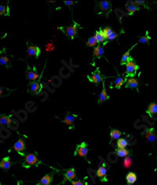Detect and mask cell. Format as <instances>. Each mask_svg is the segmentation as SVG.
Segmentation results:
<instances>
[{"mask_svg":"<svg viewBox=\"0 0 157 185\" xmlns=\"http://www.w3.org/2000/svg\"><path fill=\"white\" fill-rule=\"evenodd\" d=\"M39 162L37 156L35 154H29L25 157V162L22 164V166L25 168H29L32 166H35Z\"/></svg>","mask_w":157,"mask_h":185,"instance_id":"6da1fadb","label":"cell"},{"mask_svg":"<svg viewBox=\"0 0 157 185\" xmlns=\"http://www.w3.org/2000/svg\"><path fill=\"white\" fill-rule=\"evenodd\" d=\"M78 25L77 23H74L73 25H71V26L65 27V28H62L61 29V30H63V32H64L65 35L68 36L70 39H73L74 37L76 36L77 34V29H78Z\"/></svg>","mask_w":157,"mask_h":185,"instance_id":"7a4b0ae2","label":"cell"},{"mask_svg":"<svg viewBox=\"0 0 157 185\" xmlns=\"http://www.w3.org/2000/svg\"><path fill=\"white\" fill-rule=\"evenodd\" d=\"M127 66V70L126 73H127V75L130 76V77H134V75L136 74V72L138 70V66L134 62L132 58H130L126 64Z\"/></svg>","mask_w":157,"mask_h":185,"instance_id":"3957f363","label":"cell"},{"mask_svg":"<svg viewBox=\"0 0 157 185\" xmlns=\"http://www.w3.org/2000/svg\"><path fill=\"white\" fill-rule=\"evenodd\" d=\"M88 154V148L86 143H82L80 144L77 145L76 149L75 151V155H78V156L86 158Z\"/></svg>","mask_w":157,"mask_h":185,"instance_id":"277c9868","label":"cell"},{"mask_svg":"<svg viewBox=\"0 0 157 185\" xmlns=\"http://www.w3.org/2000/svg\"><path fill=\"white\" fill-rule=\"evenodd\" d=\"M88 79H89L90 81L96 84H98L101 81H102V80H103L101 75L100 72H99V70H96L94 72H93L92 74H91V76H89V77H88Z\"/></svg>","mask_w":157,"mask_h":185,"instance_id":"5b68a950","label":"cell"},{"mask_svg":"<svg viewBox=\"0 0 157 185\" xmlns=\"http://www.w3.org/2000/svg\"><path fill=\"white\" fill-rule=\"evenodd\" d=\"M13 150L20 154L21 155H24V152L25 150V144L23 139L20 138L13 145Z\"/></svg>","mask_w":157,"mask_h":185,"instance_id":"8992f818","label":"cell"},{"mask_svg":"<svg viewBox=\"0 0 157 185\" xmlns=\"http://www.w3.org/2000/svg\"><path fill=\"white\" fill-rule=\"evenodd\" d=\"M145 137L148 141L151 143L155 142L157 139V136L155 133V130L154 128H147L145 132Z\"/></svg>","mask_w":157,"mask_h":185,"instance_id":"52a82bcc","label":"cell"},{"mask_svg":"<svg viewBox=\"0 0 157 185\" xmlns=\"http://www.w3.org/2000/svg\"><path fill=\"white\" fill-rule=\"evenodd\" d=\"M111 6H112L111 2H109V1H101L99 2V8L106 15L109 14V12L111 11Z\"/></svg>","mask_w":157,"mask_h":185,"instance_id":"ba28073f","label":"cell"},{"mask_svg":"<svg viewBox=\"0 0 157 185\" xmlns=\"http://www.w3.org/2000/svg\"><path fill=\"white\" fill-rule=\"evenodd\" d=\"M64 178L62 183H64L65 181H71L75 178V171L74 169H69L66 171V173H64Z\"/></svg>","mask_w":157,"mask_h":185,"instance_id":"9c48e42d","label":"cell"},{"mask_svg":"<svg viewBox=\"0 0 157 185\" xmlns=\"http://www.w3.org/2000/svg\"><path fill=\"white\" fill-rule=\"evenodd\" d=\"M27 54L29 56H35V57L38 58L40 54V49L36 46H29L27 49Z\"/></svg>","mask_w":157,"mask_h":185,"instance_id":"30bf717a","label":"cell"},{"mask_svg":"<svg viewBox=\"0 0 157 185\" xmlns=\"http://www.w3.org/2000/svg\"><path fill=\"white\" fill-rule=\"evenodd\" d=\"M4 51H5V49H3V51L0 54V66H6V67L9 68L10 66V58L4 54Z\"/></svg>","mask_w":157,"mask_h":185,"instance_id":"8fae6325","label":"cell"},{"mask_svg":"<svg viewBox=\"0 0 157 185\" xmlns=\"http://www.w3.org/2000/svg\"><path fill=\"white\" fill-rule=\"evenodd\" d=\"M12 166V162L10 160V157H5L2 160L0 161V168L4 170H8Z\"/></svg>","mask_w":157,"mask_h":185,"instance_id":"7c38bea8","label":"cell"},{"mask_svg":"<svg viewBox=\"0 0 157 185\" xmlns=\"http://www.w3.org/2000/svg\"><path fill=\"white\" fill-rule=\"evenodd\" d=\"M97 176L100 178L102 181H105L106 180V176H107V169L105 166H101L98 168V171H97Z\"/></svg>","mask_w":157,"mask_h":185,"instance_id":"4fadbf2b","label":"cell"},{"mask_svg":"<svg viewBox=\"0 0 157 185\" xmlns=\"http://www.w3.org/2000/svg\"><path fill=\"white\" fill-rule=\"evenodd\" d=\"M42 84L39 82H33L30 84V91L33 94H38L42 90Z\"/></svg>","mask_w":157,"mask_h":185,"instance_id":"5bb4252c","label":"cell"},{"mask_svg":"<svg viewBox=\"0 0 157 185\" xmlns=\"http://www.w3.org/2000/svg\"><path fill=\"white\" fill-rule=\"evenodd\" d=\"M27 78L31 81H35L39 78V76L35 70H31L30 68H28L27 71Z\"/></svg>","mask_w":157,"mask_h":185,"instance_id":"9a60e30c","label":"cell"},{"mask_svg":"<svg viewBox=\"0 0 157 185\" xmlns=\"http://www.w3.org/2000/svg\"><path fill=\"white\" fill-rule=\"evenodd\" d=\"M52 182V175L47 174L45 175L41 180H39L38 185H50Z\"/></svg>","mask_w":157,"mask_h":185,"instance_id":"2e32d148","label":"cell"},{"mask_svg":"<svg viewBox=\"0 0 157 185\" xmlns=\"http://www.w3.org/2000/svg\"><path fill=\"white\" fill-rule=\"evenodd\" d=\"M75 117L74 114H68L66 116H65V118H64V121H63V122L64 123V124H66L67 125H69V126H71V125H73L74 121H75Z\"/></svg>","mask_w":157,"mask_h":185,"instance_id":"e0dca14e","label":"cell"},{"mask_svg":"<svg viewBox=\"0 0 157 185\" xmlns=\"http://www.w3.org/2000/svg\"><path fill=\"white\" fill-rule=\"evenodd\" d=\"M126 180H127V182L128 184L132 185L133 183H135L136 180H137V175L134 173L130 172V173H127V176H126Z\"/></svg>","mask_w":157,"mask_h":185,"instance_id":"ac0fdd59","label":"cell"},{"mask_svg":"<svg viewBox=\"0 0 157 185\" xmlns=\"http://www.w3.org/2000/svg\"><path fill=\"white\" fill-rule=\"evenodd\" d=\"M12 120L10 119V117L6 115H2L0 114V125H7L10 126L12 123Z\"/></svg>","mask_w":157,"mask_h":185,"instance_id":"d6986e66","label":"cell"},{"mask_svg":"<svg viewBox=\"0 0 157 185\" xmlns=\"http://www.w3.org/2000/svg\"><path fill=\"white\" fill-rule=\"evenodd\" d=\"M126 8H127V10L129 12V14L130 15L133 14L134 12L139 10V6L133 3V2H130V3H128L126 6Z\"/></svg>","mask_w":157,"mask_h":185,"instance_id":"ffe728a7","label":"cell"},{"mask_svg":"<svg viewBox=\"0 0 157 185\" xmlns=\"http://www.w3.org/2000/svg\"><path fill=\"white\" fill-rule=\"evenodd\" d=\"M109 99L108 96V94L106 92V89L105 87V84H103V90H102L101 92L99 95V98H98V101H99V103H102L104 102H105L106 100Z\"/></svg>","mask_w":157,"mask_h":185,"instance_id":"44dd1931","label":"cell"},{"mask_svg":"<svg viewBox=\"0 0 157 185\" xmlns=\"http://www.w3.org/2000/svg\"><path fill=\"white\" fill-rule=\"evenodd\" d=\"M138 87V81L135 78H130L127 80L126 87H130V88H137Z\"/></svg>","mask_w":157,"mask_h":185,"instance_id":"7402d4cb","label":"cell"},{"mask_svg":"<svg viewBox=\"0 0 157 185\" xmlns=\"http://www.w3.org/2000/svg\"><path fill=\"white\" fill-rule=\"evenodd\" d=\"M157 113V104L153 103H151L148 107V110H147V114H149L150 117H153V114H155Z\"/></svg>","mask_w":157,"mask_h":185,"instance_id":"603a6c76","label":"cell"},{"mask_svg":"<svg viewBox=\"0 0 157 185\" xmlns=\"http://www.w3.org/2000/svg\"><path fill=\"white\" fill-rule=\"evenodd\" d=\"M104 54V47L102 45H98L95 46L94 50V57H100L103 55Z\"/></svg>","mask_w":157,"mask_h":185,"instance_id":"cb8c5ba5","label":"cell"},{"mask_svg":"<svg viewBox=\"0 0 157 185\" xmlns=\"http://www.w3.org/2000/svg\"><path fill=\"white\" fill-rule=\"evenodd\" d=\"M116 152L118 156L121 158H126L129 155V151H127L126 148H117L116 150Z\"/></svg>","mask_w":157,"mask_h":185,"instance_id":"d4e9b609","label":"cell"},{"mask_svg":"<svg viewBox=\"0 0 157 185\" xmlns=\"http://www.w3.org/2000/svg\"><path fill=\"white\" fill-rule=\"evenodd\" d=\"M133 47H131V48L129 50H127L126 53H124L123 54V56H122V58H121V62H120V64L123 66V65H126L127 64V62H128L129 60L130 59V50L132 49Z\"/></svg>","mask_w":157,"mask_h":185,"instance_id":"484cf974","label":"cell"},{"mask_svg":"<svg viewBox=\"0 0 157 185\" xmlns=\"http://www.w3.org/2000/svg\"><path fill=\"white\" fill-rule=\"evenodd\" d=\"M125 81H126L125 78H123V77H118L114 81L115 87H116L117 89H120V87H121L122 85L125 83Z\"/></svg>","mask_w":157,"mask_h":185,"instance_id":"4316f807","label":"cell"},{"mask_svg":"<svg viewBox=\"0 0 157 185\" xmlns=\"http://www.w3.org/2000/svg\"><path fill=\"white\" fill-rule=\"evenodd\" d=\"M94 37L96 38L97 41H98V43H103L106 40V38L105 37L102 32L100 31H97L96 33L94 35Z\"/></svg>","mask_w":157,"mask_h":185,"instance_id":"83f0119b","label":"cell"},{"mask_svg":"<svg viewBox=\"0 0 157 185\" xmlns=\"http://www.w3.org/2000/svg\"><path fill=\"white\" fill-rule=\"evenodd\" d=\"M110 135L113 139H120V137L122 135V132L117 129H112Z\"/></svg>","mask_w":157,"mask_h":185,"instance_id":"f1b7e54d","label":"cell"},{"mask_svg":"<svg viewBox=\"0 0 157 185\" xmlns=\"http://www.w3.org/2000/svg\"><path fill=\"white\" fill-rule=\"evenodd\" d=\"M1 15H4V16H9L10 15V10L8 6L0 4V16Z\"/></svg>","mask_w":157,"mask_h":185,"instance_id":"f546056e","label":"cell"},{"mask_svg":"<svg viewBox=\"0 0 157 185\" xmlns=\"http://www.w3.org/2000/svg\"><path fill=\"white\" fill-rule=\"evenodd\" d=\"M128 145V142L125 139H119L117 140L118 148H126Z\"/></svg>","mask_w":157,"mask_h":185,"instance_id":"4dcf8cb0","label":"cell"},{"mask_svg":"<svg viewBox=\"0 0 157 185\" xmlns=\"http://www.w3.org/2000/svg\"><path fill=\"white\" fill-rule=\"evenodd\" d=\"M86 43H87V45L89 46H94L98 44V41H97L96 38H95L94 36H91L90 38H89V39L87 40Z\"/></svg>","mask_w":157,"mask_h":185,"instance_id":"1f68e13d","label":"cell"},{"mask_svg":"<svg viewBox=\"0 0 157 185\" xmlns=\"http://www.w3.org/2000/svg\"><path fill=\"white\" fill-rule=\"evenodd\" d=\"M101 32H102V34H103L104 36H105V37L106 38V39H107L108 36L112 33L113 30H112V29H111L110 27H106V28H105L104 29H101Z\"/></svg>","mask_w":157,"mask_h":185,"instance_id":"d6a6232c","label":"cell"},{"mask_svg":"<svg viewBox=\"0 0 157 185\" xmlns=\"http://www.w3.org/2000/svg\"><path fill=\"white\" fill-rule=\"evenodd\" d=\"M123 166L125 168H130L132 165V160L130 159V157H126V159H123Z\"/></svg>","mask_w":157,"mask_h":185,"instance_id":"836d02e7","label":"cell"},{"mask_svg":"<svg viewBox=\"0 0 157 185\" xmlns=\"http://www.w3.org/2000/svg\"><path fill=\"white\" fill-rule=\"evenodd\" d=\"M149 39L150 37L148 36H144L140 37L139 40H138V43H149Z\"/></svg>","mask_w":157,"mask_h":185,"instance_id":"e575fe53","label":"cell"},{"mask_svg":"<svg viewBox=\"0 0 157 185\" xmlns=\"http://www.w3.org/2000/svg\"><path fill=\"white\" fill-rule=\"evenodd\" d=\"M8 91L6 90V88L2 87H0V97H3V96H6V95H7Z\"/></svg>","mask_w":157,"mask_h":185,"instance_id":"d590c367","label":"cell"},{"mask_svg":"<svg viewBox=\"0 0 157 185\" xmlns=\"http://www.w3.org/2000/svg\"><path fill=\"white\" fill-rule=\"evenodd\" d=\"M117 36H118V34L116 33V32H114V31H113V32H112V33H111L110 35L108 36L107 39H109V40H113V39H116Z\"/></svg>","mask_w":157,"mask_h":185,"instance_id":"8d00e7d4","label":"cell"},{"mask_svg":"<svg viewBox=\"0 0 157 185\" xmlns=\"http://www.w3.org/2000/svg\"><path fill=\"white\" fill-rule=\"evenodd\" d=\"M71 183L72 185H86V183H84L83 181H81V180H77V181H75V180H71Z\"/></svg>","mask_w":157,"mask_h":185,"instance_id":"74e56055","label":"cell"},{"mask_svg":"<svg viewBox=\"0 0 157 185\" xmlns=\"http://www.w3.org/2000/svg\"><path fill=\"white\" fill-rule=\"evenodd\" d=\"M144 2H145V1H141V0L133 1V3L135 4L136 6H139V5H142V4H144Z\"/></svg>","mask_w":157,"mask_h":185,"instance_id":"f35d334b","label":"cell"},{"mask_svg":"<svg viewBox=\"0 0 157 185\" xmlns=\"http://www.w3.org/2000/svg\"><path fill=\"white\" fill-rule=\"evenodd\" d=\"M64 3L67 6H71L74 3L73 1H64Z\"/></svg>","mask_w":157,"mask_h":185,"instance_id":"ab89813d","label":"cell"},{"mask_svg":"<svg viewBox=\"0 0 157 185\" xmlns=\"http://www.w3.org/2000/svg\"><path fill=\"white\" fill-rule=\"evenodd\" d=\"M2 51H3V49H2H2H1V46H0V54L2 53Z\"/></svg>","mask_w":157,"mask_h":185,"instance_id":"60d3db41","label":"cell"},{"mask_svg":"<svg viewBox=\"0 0 157 185\" xmlns=\"http://www.w3.org/2000/svg\"><path fill=\"white\" fill-rule=\"evenodd\" d=\"M127 185H131V184H127Z\"/></svg>","mask_w":157,"mask_h":185,"instance_id":"b9f144b4","label":"cell"},{"mask_svg":"<svg viewBox=\"0 0 157 185\" xmlns=\"http://www.w3.org/2000/svg\"><path fill=\"white\" fill-rule=\"evenodd\" d=\"M18 185H21V184H18Z\"/></svg>","mask_w":157,"mask_h":185,"instance_id":"7bdbcfd3","label":"cell"}]
</instances>
